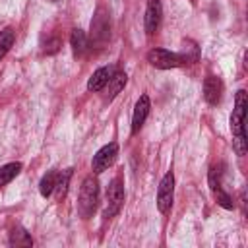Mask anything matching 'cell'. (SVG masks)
Instances as JSON below:
<instances>
[{"instance_id": "1", "label": "cell", "mask_w": 248, "mask_h": 248, "mask_svg": "<svg viewBox=\"0 0 248 248\" xmlns=\"http://www.w3.org/2000/svg\"><path fill=\"white\" fill-rule=\"evenodd\" d=\"M244 116H246V91L238 89L234 99V108L231 114V132H232V147L236 155L246 153V136H244Z\"/></svg>"}, {"instance_id": "2", "label": "cell", "mask_w": 248, "mask_h": 248, "mask_svg": "<svg viewBox=\"0 0 248 248\" xmlns=\"http://www.w3.org/2000/svg\"><path fill=\"white\" fill-rule=\"evenodd\" d=\"M97 202H99V182L93 176H87L79 190V200H78L79 215L83 219H89L97 209Z\"/></svg>"}, {"instance_id": "3", "label": "cell", "mask_w": 248, "mask_h": 248, "mask_svg": "<svg viewBox=\"0 0 248 248\" xmlns=\"http://www.w3.org/2000/svg\"><path fill=\"white\" fill-rule=\"evenodd\" d=\"M147 62L153 68H159V70H170V68H178V66L184 64L180 54L170 52L167 48H153V50H149L147 52Z\"/></svg>"}, {"instance_id": "4", "label": "cell", "mask_w": 248, "mask_h": 248, "mask_svg": "<svg viewBox=\"0 0 248 248\" xmlns=\"http://www.w3.org/2000/svg\"><path fill=\"white\" fill-rule=\"evenodd\" d=\"M110 35V21L105 8H97L93 19H91V43L103 45Z\"/></svg>"}, {"instance_id": "5", "label": "cell", "mask_w": 248, "mask_h": 248, "mask_svg": "<svg viewBox=\"0 0 248 248\" xmlns=\"http://www.w3.org/2000/svg\"><path fill=\"white\" fill-rule=\"evenodd\" d=\"M124 205V188H122V182L120 178H114L108 188H107V207H105V215L107 217H114L120 213Z\"/></svg>"}, {"instance_id": "6", "label": "cell", "mask_w": 248, "mask_h": 248, "mask_svg": "<svg viewBox=\"0 0 248 248\" xmlns=\"http://www.w3.org/2000/svg\"><path fill=\"white\" fill-rule=\"evenodd\" d=\"M172 198H174V176H172V170H169L161 178V184H159V190H157V207H159L161 213L170 211Z\"/></svg>"}, {"instance_id": "7", "label": "cell", "mask_w": 248, "mask_h": 248, "mask_svg": "<svg viewBox=\"0 0 248 248\" xmlns=\"http://www.w3.org/2000/svg\"><path fill=\"white\" fill-rule=\"evenodd\" d=\"M116 155H118V145L114 143V141H110V143H107V145H103L95 155H93V163H91V167H93V172H103V170H107L114 161H116Z\"/></svg>"}, {"instance_id": "8", "label": "cell", "mask_w": 248, "mask_h": 248, "mask_svg": "<svg viewBox=\"0 0 248 248\" xmlns=\"http://www.w3.org/2000/svg\"><path fill=\"white\" fill-rule=\"evenodd\" d=\"M161 16H163L161 2L159 0H149L147 2V10H145V33L147 35H153L159 29Z\"/></svg>"}, {"instance_id": "9", "label": "cell", "mask_w": 248, "mask_h": 248, "mask_svg": "<svg viewBox=\"0 0 248 248\" xmlns=\"http://www.w3.org/2000/svg\"><path fill=\"white\" fill-rule=\"evenodd\" d=\"M149 108H151V103H149V97L147 95H141L134 107V114H132V134H138L140 128L143 126L147 114H149Z\"/></svg>"}, {"instance_id": "10", "label": "cell", "mask_w": 248, "mask_h": 248, "mask_svg": "<svg viewBox=\"0 0 248 248\" xmlns=\"http://www.w3.org/2000/svg\"><path fill=\"white\" fill-rule=\"evenodd\" d=\"M114 72H116V68H112V66H103V68L95 70V72L91 74L89 81H87V89H89V91H93V93L103 91V87L108 83V79L112 78V74H114Z\"/></svg>"}, {"instance_id": "11", "label": "cell", "mask_w": 248, "mask_h": 248, "mask_svg": "<svg viewBox=\"0 0 248 248\" xmlns=\"http://www.w3.org/2000/svg\"><path fill=\"white\" fill-rule=\"evenodd\" d=\"M221 95H223V83H221V79L215 78V76H207L205 81H203V99L209 105H217L221 101Z\"/></svg>"}, {"instance_id": "12", "label": "cell", "mask_w": 248, "mask_h": 248, "mask_svg": "<svg viewBox=\"0 0 248 248\" xmlns=\"http://www.w3.org/2000/svg\"><path fill=\"white\" fill-rule=\"evenodd\" d=\"M124 83H126V74L124 72H114L112 74V78L108 79V83L103 87L105 89V95H103V99L105 101H112L120 91H122V87H124Z\"/></svg>"}, {"instance_id": "13", "label": "cell", "mask_w": 248, "mask_h": 248, "mask_svg": "<svg viewBox=\"0 0 248 248\" xmlns=\"http://www.w3.org/2000/svg\"><path fill=\"white\" fill-rule=\"evenodd\" d=\"M70 45H72V50L76 56H81L87 48V35L81 31V29H74L72 35H70Z\"/></svg>"}, {"instance_id": "14", "label": "cell", "mask_w": 248, "mask_h": 248, "mask_svg": "<svg viewBox=\"0 0 248 248\" xmlns=\"http://www.w3.org/2000/svg\"><path fill=\"white\" fill-rule=\"evenodd\" d=\"M70 178H72V169H66L58 174L56 178V186H54V194H56V200H64L66 194H68V186H70Z\"/></svg>"}, {"instance_id": "15", "label": "cell", "mask_w": 248, "mask_h": 248, "mask_svg": "<svg viewBox=\"0 0 248 248\" xmlns=\"http://www.w3.org/2000/svg\"><path fill=\"white\" fill-rule=\"evenodd\" d=\"M56 178H58V172H56V170H48V172L41 178V182H39V192H41L43 198H48V196L54 192Z\"/></svg>"}, {"instance_id": "16", "label": "cell", "mask_w": 248, "mask_h": 248, "mask_svg": "<svg viewBox=\"0 0 248 248\" xmlns=\"http://www.w3.org/2000/svg\"><path fill=\"white\" fill-rule=\"evenodd\" d=\"M21 170V163H8L4 167H0V188L6 186L8 182H12Z\"/></svg>"}, {"instance_id": "17", "label": "cell", "mask_w": 248, "mask_h": 248, "mask_svg": "<svg viewBox=\"0 0 248 248\" xmlns=\"http://www.w3.org/2000/svg\"><path fill=\"white\" fill-rule=\"evenodd\" d=\"M14 41H16V33L12 27H6L0 31V60L8 54V50L14 46Z\"/></svg>"}, {"instance_id": "18", "label": "cell", "mask_w": 248, "mask_h": 248, "mask_svg": "<svg viewBox=\"0 0 248 248\" xmlns=\"http://www.w3.org/2000/svg\"><path fill=\"white\" fill-rule=\"evenodd\" d=\"M10 244L12 246H31L33 244V238L29 236V232L27 231H23V229H14L12 232H10Z\"/></svg>"}, {"instance_id": "19", "label": "cell", "mask_w": 248, "mask_h": 248, "mask_svg": "<svg viewBox=\"0 0 248 248\" xmlns=\"http://www.w3.org/2000/svg\"><path fill=\"white\" fill-rule=\"evenodd\" d=\"M221 178H223V165H213L209 169L207 180H209V188L215 192L217 188H221Z\"/></svg>"}, {"instance_id": "20", "label": "cell", "mask_w": 248, "mask_h": 248, "mask_svg": "<svg viewBox=\"0 0 248 248\" xmlns=\"http://www.w3.org/2000/svg\"><path fill=\"white\" fill-rule=\"evenodd\" d=\"M213 194H215L217 203H219L221 207H225V209H232V205H234V203H232V198H231V196H229V194H227L223 188H217Z\"/></svg>"}, {"instance_id": "21", "label": "cell", "mask_w": 248, "mask_h": 248, "mask_svg": "<svg viewBox=\"0 0 248 248\" xmlns=\"http://www.w3.org/2000/svg\"><path fill=\"white\" fill-rule=\"evenodd\" d=\"M60 46H62V41H60L58 37H52L50 41H46V45H45V52H46V54H54Z\"/></svg>"}, {"instance_id": "22", "label": "cell", "mask_w": 248, "mask_h": 248, "mask_svg": "<svg viewBox=\"0 0 248 248\" xmlns=\"http://www.w3.org/2000/svg\"><path fill=\"white\" fill-rule=\"evenodd\" d=\"M50 2H58V0H50Z\"/></svg>"}]
</instances>
